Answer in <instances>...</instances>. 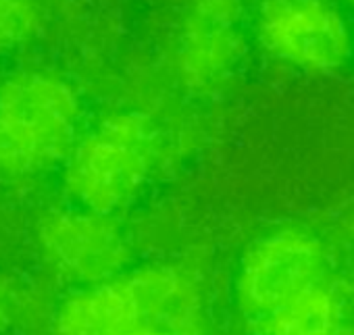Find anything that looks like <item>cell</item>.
Wrapping results in <instances>:
<instances>
[{
    "mask_svg": "<svg viewBox=\"0 0 354 335\" xmlns=\"http://www.w3.org/2000/svg\"><path fill=\"white\" fill-rule=\"evenodd\" d=\"M196 306L192 283L171 267L119 273L86 285L57 312V335H136L184 329Z\"/></svg>",
    "mask_w": 354,
    "mask_h": 335,
    "instance_id": "6da1fadb",
    "label": "cell"
},
{
    "mask_svg": "<svg viewBox=\"0 0 354 335\" xmlns=\"http://www.w3.org/2000/svg\"><path fill=\"white\" fill-rule=\"evenodd\" d=\"M80 98L61 77L24 71L0 86V175L34 178L69 158Z\"/></svg>",
    "mask_w": 354,
    "mask_h": 335,
    "instance_id": "7a4b0ae2",
    "label": "cell"
},
{
    "mask_svg": "<svg viewBox=\"0 0 354 335\" xmlns=\"http://www.w3.org/2000/svg\"><path fill=\"white\" fill-rule=\"evenodd\" d=\"M156 146V129L146 115L113 113L73 146L65 166V188L82 209L111 215L148 180Z\"/></svg>",
    "mask_w": 354,
    "mask_h": 335,
    "instance_id": "3957f363",
    "label": "cell"
},
{
    "mask_svg": "<svg viewBox=\"0 0 354 335\" xmlns=\"http://www.w3.org/2000/svg\"><path fill=\"white\" fill-rule=\"evenodd\" d=\"M263 48L298 69H339L352 50L342 13L327 0H263L257 19Z\"/></svg>",
    "mask_w": 354,
    "mask_h": 335,
    "instance_id": "277c9868",
    "label": "cell"
},
{
    "mask_svg": "<svg viewBox=\"0 0 354 335\" xmlns=\"http://www.w3.org/2000/svg\"><path fill=\"white\" fill-rule=\"evenodd\" d=\"M323 248L304 231L283 229L257 242L238 273V304L257 318L323 281Z\"/></svg>",
    "mask_w": 354,
    "mask_h": 335,
    "instance_id": "5b68a950",
    "label": "cell"
},
{
    "mask_svg": "<svg viewBox=\"0 0 354 335\" xmlns=\"http://www.w3.org/2000/svg\"><path fill=\"white\" fill-rule=\"evenodd\" d=\"M38 246L48 267L63 279L94 285L119 275L127 262V244L111 215L53 211L38 225Z\"/></svg>",
    "mask_w": 354,
    "mask_h": 335,
    "instance_id": "8992f818",
    "label": "cell"
},
{
    "mask_svg": "<svg viewBox=\"0 0 354 335\" xmlns=\"http://www.w3.org/2000/svg\"><path fill=\"white\" fill-rule=\"evenodd\" d=\"M242 52L240 0H194L177 42V69L194 90L221 86Z\"/></svg>",
    "mask_w": 354,
    "mask_h": 335,
    "instance_id": "52a82bcc",
    "label": "cell"
},
{
    "mask_svg": "<svg viewBox=\"0 0 354 335\" xmlns=\"http://www.w3.org/2000/svg\"><path fill=\"white\" fill-rule=\"evenodd\" d=\"M342 300L325 281L250 318V335H342Z\"/></svg>",
    "mask_w": 354,
    "mask_h": 335,
    "instance_id": "ba28073f",
    "label": "cell"
},
{
    "mask_svg": "<svg viewBox=\"0 0 354 335\" xmlns=\"http://www.w3.org/2000/svg\"><path fill=\"white\" fill-rule=\"evenodd\" d=\"M38 28L34 0H0V52L24 46Z\"/></svg>",
    "mask_w": 354,
    "mask_h": 335,
    "instance_id": "9c48e42d",
    "label": "cell"
},
{
    "mask_svg": "<svg viewBox=\"0 0 354 335\" xmlns=\"http://www.w3.org/2000/svg\"><path fill=\"white\" fill-rule=\"evenodd\" d=\"M136 335H198L196 331H192L190 327L184 329H154V331H142Z\"/></svg>",
    "mask_w": 354,
    "mask_h": 335,
    "instance_id": "30bf717a",
    "label": "cell"
},
{
    "mask_svg": "<svg viewBox=\"0 0 354 335\" xmlns=\"http://www.w3.org/2000/svg\"><path fill=\"white\" fill-rule=\"evenodd\" d=\"M7 320H9V298H7L5 287L0 285V331L5 329Z\"/></svg>",
    "mask_w": 354,
    "mask_h": 335,
    "instance_id": "8fae6325",
    "label": "cell"
},
{
    "mask_svg": "<svg viewBox=\"0 0 354 335\" xmlns=\"http://www.w3.org/2000/svg\"><path fill=\"white\" fill-rule=\"evenodd\" d=\"M352 5H354V0H352Z\"/></svg>",
    "mask_w": 354,
    "mask_h": 335,
    "instance_id": "7c38bea8",
    "label": "cell"
}]
</instances>
